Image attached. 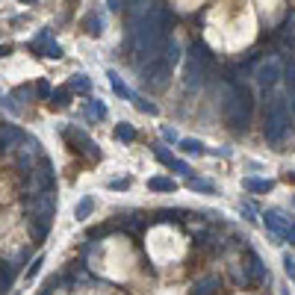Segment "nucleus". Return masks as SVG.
I'll return each mask as SVG.
<instances>
[{"label": "nucleus", "instance_id": "obj_34", "mask_svg": "<svg viewBox=\"0 0 295 295\" xmlns=\"http://www.w3.org/2000/svg\"><path fill=\"white\" fill-rule=\"evenodd\" d=\"M163 139H168V142H177V133L171 130V127H163Z\"/></svg>", "mask_w": 295, "mask_h": 295}, {"label": "nucleus", "instance_id": "obj_4", "mask_svg": "<svg viewBox=\"0 0 295 295\" xmlns=\"http://www.w3.org/2000/svg\"><path fill=\"white\" fill-rule=\"evenodd\" d=\"M269 278V272H266V266H263L260 254L257 251H248V266L242 269V275H239V284H245V287H257Z\"/></svg>", "mask_w": 295, "mask_h": 295}, {"label": "nucleus", "instance_id": "obj_3", "mask_svg": "<svg viewBox=\"0 0 295 295\" xmlns=\"http://www.w3.org/2000/svg\"><path fill=\"white\" fill-rule=\"evenodd\" d=\"M30 189H33V195H38V192H53V189H56L53 163H50L47 157H41V160H38V168L30 171Z\"/></svg>", "mask_w": 295, "mask_h": 295}, {"label": "nucleus", "instance_id": "obj_24", "mask_svg": "<svg viewBox=\"0 0 295 295\" xmlns=\"http://www.w3.org/2000/svg\"><path fill=\"white\" fill-rule=\"evenodd\" d=\"M68 98H71V89H59V92H53V95H50V106L62 109V106H68Z\"/></svg>", "mask_w": 295, "mask_h": 295}, {"label": "nucleus", "instance_id": "obj_27", "mask_svg": "<svg viewBox=\"0 0 295 295\" xmlns=\"http://www.w3.org/2000/svg\"><path fill=\"white\" fill-rule=\"evenodd\" d=\"M284 80H287V89H290V100H293V106H295V68H290V71L284 74Z\"/></svg>", "mask_w": 295, "mask_h": 295}, {"label": "nucleus", "instance_id": "obj_21", "mask_svg": "<svg viewBox=\"0 0 295 295\" xmlns=\"http://www.w3.org/2000/svg\"><path fill=\"white\" fill-rule=\"evenodd\" d=\"M115 139H118V142H133V139H136V127L127 124V121H121V124L115 127Z\"/></svg>", "mask_w": 295, "mask_h": 295}, {"label": "nucleus", "instance_id": "obj_37", "mask_svg": "<svg viewBox=\"0 0 295 295\" xmlns=\"http://www.w3.org/2000/svg\"><path fill=\"white\" fill-rule=\"evenodd\" d=\"M290 180H295V171H293V174H290Z\"/></svg>", "mask_w": 295, "mask_h": 295}, {"label": "nucleus", "instance_id": "obj_23", "mask_svg": "<svg viewBox=\"0 0 295 295\" xmlns=\"http://www.w3.org/2000/svg\"><path fill=\"white\" fill-rule=\"evenodd\" d=\"M68 89H71V92L77 89V92H83V95H89V89H92V83H89V77H86V74H77V77L71 80V86H68Z\"/></svg>", "mask_w": 295, "mask_h": 295}, {"label": "nucleus", "instance_id": "obj_11", "mask_svg": "<svg viewBox=\"0 0 295 295\" xmlns=\"http://www.w3.org/2000/svg\"><path fill=\"white\" fill-rule=\"evenodd\" d=\"M65 139H71L74 145L80 142V145H83L80 151H86L89 157H100V151H98V148H95V142H92V139H89V136H86V133H83V130H65Z\"/></svg>", "mask_w": 295, "mask_h": 295}, {"label": "nucleus", "instance_id": "obj_36", "mask_svg": "<svg viewBox=\"0 0 295 295\" xmlns=\"http://www.w3.org/2000/svg\"><path fill=\"white\" fill-rule=\"evenodd\" d=\"M9 50H12V47H9V44H6V47H0V56H6V53H9Z\"/></svg>", "mask_w": 295, "mask_h": 295}, {"label": "nucleus", "instance_id": "obj_9", "mask_svg": "<svg viewBox=\"0 0 295 295\" xmlns=\"http://www.w3.org/2000/svg\"><path fill=\"white\" fill-rule=\"evenodd\" d=\"M50 225H53V219H27V228H30V239H33L35 245H41V242L47 239V233H50Z\"/></svg>", "mask_w": 295, "mask_h": 295}, {"label": "nucleus", "instance_id": "obj_13", "mask_svg": "<svg viewBox=\"0 0 295 295\" xmlns=\"http://www.w3.org/2000/svg\"><path fill=\"white\" fill-rule=\"evenodd\" d=\"M219 290H222V281L216 275H207V278H201L195 284V295H216Z\"/></svg>", "mask_w": 295, "mask_h": 295}, {"label": "nucleus", "instance_id": "obj_12", "mask_svg": "<svg viewBox=\"0 0 295 295\" xmlns=\"http://www.w3.org/2000/svg\"><path fill=\"white\" fill-rule=\"evenodd\" d=\"M106 77H109V86H112V92H115L118 98H124V100H133V98H136V92H130V89H127V83H121L118 71H112V68H109V71H106Z\"/></svg>", "mask_w": 295, "mask_h": 295}, {"label": "nucleus", "instance_id": "obj_19", "mask_svg": "<svg viewBox=\"0 0 295 295\" xmlns=\"http://www.w3.org/2000/svg\"><path fill=\"white\" fill-rule=\"evenodd\" d=\"M180 151H183V154H189V157H201V154H207V151H204V142H198V139H180Z\"/></svg>", "mask_w": 295, "mask_h": 295}, {"label": "nucleus", "instance_id": "obj_2", "mask_svg": "<svg viewBox=\"0 0 295 295\" xmlns=\"http://www.w3.org/2000/svg\"><path fill=\"white\" fill-rule=\"evenodd\" d=\"M142 86H148L151 92H160L168 86V80H171V65L165 62L163 56L160 59H151V62H145L142 65Z\"/></svg>", "mask_w": 295, "mask_h": 295}, {"label": "nucleus", "instance_id": "obj_18", "mask_svg": "<svg viewBox=\"0 0 295 295\" xmlns=\"http://www.w3.org/2000/svg\"><path fill=\"white\" fill-rule=\"evenodd\" d=\"M148 189H154V192H174L177 183H174L171 177H151V180H148Z\"/></svg>", "mask_w": 295, "mask_h": 295}, {"label": "nucleus", "instance_id": "obj_14", "mask_svg": "<svg viewBox=\"0 0 295 295\" xmlns=\"http://www.w3.org/2000/svg\"><path fill=\"white\" fill-rule=\"evenodd\" d=\"M242 186H245V192H254V195H266V192H272V189H275V183H272V180H260V177H245V180H242Z\"/></svg>", "mask_w": 295, "mask_h": 295}, {"label": "nucleus", "instance_id": "obj_1", "mask_svg": "<svg viewBox=\"0 0 295 295\" xmlns=\"http://www.w3.org/2000/svg\"><path fill=\"white\" fill-rule=\"evenodd\" d=\"M287 130H290V103H287V98H272L266 103V127H263V133H266V139L272 145H278Z\"/></svg>", "mask_w": 295, "mask_h": 295}, {"label": "nucleus", "instance_id": "obj_5", "mask_svg": "<svg viewBox=\"0 0 295 295\" xmlns=\"http://www.w3.org/2000/svg\"><path fill=\"white\" fill-rule=\"evenodd\" d=\"M281 77H284V68H281L278 59H269V62L257 65V71H254V80H257L260 89H275V83H278Z\"/></svg>", "mask_w": 295, "mask_h": 295}, {"label": "nucleus", "instance_id": "obj_22", "mask_svg": "<svg viewBox=\"0 0 295 295\" xmlns=\"http://www.w3.org/2000/svg\"><path fill=\"white\" fill-rule=\"evenodd\" d=\"M86 115L89 118H106V103H100V100H89V106H86Z\"/></svg>", "mask_w": 295, "mask_h": 295}, {"label": "nucleus", "instance_id": "obj_31", "mask_svg": "<svg viewBox=\"0 0 295 295\" xmlns=\"http://www.w3.org/2000/svg\"><path fill=\"white\" fill-rule=\"evenodd\" d=\"M56 287H59V278H47V281H44V290H41V295H53V293H56Z\"/></svg>", "mask_w": 295, "mask_h": 295}, {"label": "nucleus", "instance_id": "obj_35", "mask_svg": "<svg viewBox=\"0 0 295 295\" xmlns=\"http://www.w3.org/2000/svg\"><path fill=\"white\" fill-rule=\"evenodd\" d=\"M287 239H290V242H293V245H295V225H293V228H290V233H287Z\"/></svg>", "mask_w": 295, "mask_h": 295}, {"label": "nucleus", "instance_id": "obj_32", "mask_svg": "<svg viewBox=\"0 0 295 295\" xmlns=\"http://www.w3.org/2000/svg\"><path fill=\"white\" fill-rule=\"evenodd\" d=\"M44 56H50V59H59V56H62V47H59L56 41H50V44H47V50H44Z\"/></svg>", "mask_w": 295, "mask_h": 295}, {"label": "nucleus", "instance_id": "obj_16", "mask_svg": "<svg viewBox=\"0 0 295 295\" xmlns=\"http://www.w3.org/2000/svg\"><path fill=\"white\" fill-rule=\"evenodd\" d=\"M92 210H95V198L83 195V198H80V204L74 207V219H77V222H86V219L92 216Z\"/></svg>", "mask_w": 295, "mask_h": 295}, {"label": "nucleus", "instance_id": "obj_33", "mask_svg": "<svg viewBox=\"0 0 295 295\" xmlns=\"http://www.w3.org/2000/svg\"><path fill=\"white\" fill-rule=\"evenodd\" d=\"M35 92H38V98H50V86H47V83H38Z\"/></svg>", "mask_w": 295, "mask_h": 295}, {"label": "nucleus", "instance_id": "obj_30", "mask_svg": "<svg viewBox=\"0 0 295 295\" xmlns=\"http://www.w3.org/2000/svg\"><path fill=\"white\" fill-rule=\"evenodd\" d=\"M239 213H242V219H248V222H257V213H254V207H251L248 201L239 207Z\"/></svg>", "mask_w": 295, "mask_h": 295}, {"label": "nucleus", "instance_id": "obj_25", "mask_svg": "<svg viewBox=\"0 0 295 295\" xmlns=\"http://www.w3.org/2000/svg\"><path fill=\"white\" fill-rule=\"evenodd\" d=\"M133 103H136V109H142V112H148V115H157L160 109H157V103H151V100H145V98H133Z\"/></svg>", "mask_w": 295, "mask_h": 295}, {"label": "nucleus", "instance_id": "obj_8", "mask_svg": "<svg viewBox=\"0 0 295 295\" xmlns=\"http://www.w3.org/2000/svg\"><path fill=\"white\" fill-rule=\"evenodd\" d=\"M154 157H157L165 168H171V171H177V174H186V177H189V165L183 163V160H177L174 154H168L165 148H160V145H157V148H154Z\"/></svg>", "mask_w": 295, "mask_h": 295}, {"label": "nucleus", "instance_id": "obj_6", "mask_svg": "<svg viewBox=\"0 0 295 295\" xmlns=\"http://www.w3.org/2000/svg\"><path fill=\"white\" fill-rule=\"evenodd\" d=\"M24 133L18 130L15 124H0V154H12L24 145Z\"/></svg>", "mask_w": 295, "mask_h": 295}, {"label": "nucleus", "instance_id": "obj_7", "mask_svg": "<svg viewBox=\"0 0 295 295\" xmlns=\"http://www.w3.org/2000/svg\"><path fill=\"white\" fill-rule=\"evenodd\" d=\"M263 222H266V230L269 233H275V236H281V239H287V233H290V219L284 216V210H266L263 213Z\"/></svg>", "mask_w": 295, "mask_h": 295}, {"label": "nucleus", "instance_id": "obj_15", "mask_svg": "<svg viewBox=\"0 0 295 295\" xmlns=\"http://www.w3.org/2000/svg\"><path fill=\"white\" fill-rule=\"evenodd\" d=\"M83 27L89 30V35H95V38H98V35H103V18H100L98 9H92V12L83 18Z\"/></svg>", "mask_w": 295, "mask_h": 295}, {"label": "nucleus", "instance_id": "obj_26", "mask_svg": "<svg viewBox=\"0 0 295 295\" xmlns=\"http://www.w3.org/2000/svg\"><path fill=\"white\" fill-rule=\"evenodd\" d=\"M109 189H112V192H127V189H130V177H115V180H109Z\"/></svg>", "mask_w": 295, "mask_h": 295}, {"label": "nucleus", "instance_id": "obj_28", "mask_svg": "<svg viewBox=\"0 0 295 295\" xmlns=\"http://www.w3.org/2000/svg\"><path fill=\"white\" fill-rule=\"evenodd\" d=\"M41 263H44V257H35V260L30 263V269L24 272V278H27V281H33L35 275H38V269H41Z\"/></svg>", "mask_w": 295, "mask_h": 295}, {"label": "nucleus", "instance_id": "obj_29", "mask_svg": "<svg viewBox=\"0 0 295 295\" xmlns=\"http://www.w3.org/2000/svg\"><path fill=\"white\" fill-rule=\"evenodd\" d=\"M284 272H287V278H290V281L295 284V260L290 257V254L284 257Z\"/></svg>", "mask_w": 295, "mask_h": 295}, {"label": "nucleus", "instance_id": "obj_10", "mask_svg": "<svg viewBox=\"0 0 295 295\" xmlns=\"http://www.w3.org/2000/svg\"><path fill=\"white\" fill-rule=\"evenodd\" d=\"M189 62H195L198 68H204V71H207V68L213 65V53H210V47H207V44H201V41L192 44V47H189Z\"/></svg>", "mask_w": 295, "mask_h": 295}, {"label": "nucleus", "instance_id": "obj_20", "mask_svg": "<svg viewBox=\"0 0 295 295\" xmlns=\"http://www.w3.org/2000/svg\"><path fill=\"white\" fill-rule=\"evenodd\" d=\"M186 186H189L192 192H204V195H213V192H216V186H213L210 180H201V177H189Z\"/></svg>", "mask_w": 295, "mask_h": 295}, {"label": "nucleus", "instance_id": "obj_17", "mask_svg": "<svg viewBox=\"0 0 295 295\" xmlns=\"http://www.w3.org/2000/svg\"><path fill=\"white\" fill-rule=\"evenodd\" d=\"M204 83V68H198L195 62L186 65V89H198Z\"/></svg>", "mask_w": 295, "mask_h": 295}]
</instances>
